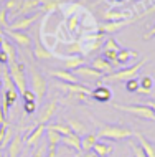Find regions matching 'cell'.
I'll return each mask as SVG.
<instances>
[{
    "mask_svg": "<svg viewBox=\"0 0 155 157\" xmlns=\"http://www.w3.org/2000/svg\"><path fill=\"white\" fill-rule=\"evenodd\" d=\"M134 136V131L127 126L120 124H102L99 127L98 137L101 139H111V141H124Z\"/></svg>",
    "mask_w": 155,
    "mask_h": 157,
    "instance_id": "1",
    "label": "cell"
},
{
    "mask_svg": "<svg viewBox=\"0 0 155 157\" xmlns=\"http://www.w3.org/2000/svg\"><path fill=\"white\" fill-rule=\"evenodd\" d=\"M147 61H149L147 58H144V60L137 61L135 65H132V66H127V68H124V70H119V71H114V73H111L107 76H102V81L104 83H119V81H129V79H132V78H137L139 70Z\"/></svg>",
    "mask_w": 155,
    "mask_h": 157,
    "instance_id": "2",
    "label": "cell"
},
{
    "mask_svg": "<svg viewBox=\"0 0 155 157\" xmlns=\"http://www.w3.org/2000/svg\"><path fill=\"white\" fill-rule=\"evenodd\" d=\"M30 84H31V91L36 94V103L41 104L43 99L46 98V91H48V81L40 71H36L35 68L30 70Z\"/></svg>",
    "mask_w": 155,
    "mask_h": 157,
    "instance_id": "3",
    "label": "cell"
},
{
    "mask_svg": "<svg viewBox=\"0 0 155 157\" xmlns=\"http://www.w3.org/2000/svg\"><path fill=\"white\" fill-rule=\"evenodd\" d=\"M112 106H114L116 109H119V111L134 114V116L140 117V119L155 121V111L150 108L149 104H132V106H127V104H112Z\"/></svg>",
    "mask_w": 155,
    "mask_h": 157,
    "instance_id": "4",
    "label": "cell"
},
{
    "mask_svg": "<svg viewBox=\"0 0 155 157\" xmlns=\"http://www.w3.org/2000/svg\"><path fill=\"white\" fill-rule=\"evenodd\" d=\"M8 70H10L12 79L15 83V88L18 91V94L22 96L27 91V76H25V65L23 63H8Z\"/></svg>",
    "mask_w": 155,
    "mask_h": 157,
    "instance_id": "5",
    "label": "cell"
},
{
    "mask_svg": "<svg viewBox=\"0 0 155 157\" xmlns=\"http://www.w3.org/2000/svg\"><path fill=\"white\" fill-rule=\"evenodd\" d=\"M5 33H7V36H10L18 46L33 50V40L28 33H25L22 30H10V28H5Z\"/></svg>",
    "mask_w": 155,
    "mask_h": 157,
    "instance_id": "6",
    "label": "cell"
},
{
    "mask_svg": "<svg viewBox=\"0 0 155 157\" xmlns=\"http://www.w3.org/2000/svg\"><path fill=\"white\" fill-rule=\"evenodd\" d=\"M40 18V13H33V15H27V17H20V18H15L13 22L8 23V28L10 30H22L25 32V28L31 27L36 20Z\"/></svg>",
    "mask_w": 155,
    "mask_h": 157,
    "instance_id": "7",
    "label": "cell"
},
{
    "mask_svg": "<svg viewBox=\"0 0 155 157\" xmlns=\"http://www.w3.org/2000/svg\"><path fill=\"white\" fill-rule=\"evenodd\" d=\"M135 18H127V20H117V22H106L99 27V33H116L122 30L124 27L131 25Z\"/></svg>",
    "mask_w": 155,
    "mask_h": 157,
    "instance_id": "8",
    "label": "cell"
},
{
    "mask_svg": "<svg viewBox=\"0 0 155 157\" xmlns=\"http://www.w3.org/2000/svg\"><path fill=\"white\" fill-rule=\"evenodd\" d=\"M56 109H58V103L56 101H48L46 104L43 106V109H41V113H40V117H38V124H45L46 126L50 119L54 116V113H56Z\"/></svg>",
    "mask_w": 155,
    "mask_h": 157,
    "instance_id": "9",
    "label": "cell"
},
{
    "mask_svg": "<svg viewBox=\"0 0 155 157\" xmlns=\"http://www.w3.org/2000/svg\"><path fill=\"white\" fill-rule=\"evenodd\" d=\"M41 3H43V0H23L22 7H20V10L13 15V18L18 17V15L20 17H27V15H30L31 12H36L38 8H41Z\"/></svg>",
    "mask_w": 155,
    "mask_h": 157,
    "instance_id": "10",
    "label": "cell"
},
{
    "mask_svg": "<svg viewBox=\"0 0 155 157\" xmlns=\"http://www.w3.org/2000/svg\"><path fill=\"white\" fill-rule=\"evenodd\" d=\"M91 66H93L94 70H98L102 76H107V75L114 73V66H112L104 56H96L93 60V63H91Z\"/></svg>",
    "mask_w": 155,
    "mask_h": 157,
    "instance_id": "11",
    "label": "cell"
},
{
    "mask_svg": "<svg viewBox=\"0 0 155 157\" xmlns=\"http://www.w3.org/2000/svg\"><path fill=\"white\" fill-rule=\"evenodd\" d=\"M74 75L79 76V78H84V79H102V75L99 73L98 70H94L93 66H87L83 65L74 70Z\"/></svg>",
    "mask_w": 155,
    "mask_h": 157,
    "instance_id": "12",
    "label": "cell"
},
{
    "mask_svg": "<svg viewBox=\"0 0 155 157\" xmlns=\"http://www.w3.org/2000/svg\"><path fill=\"white\" fill-rule=\"evenodd\" d=\"M58 88H61L63 91H66V93H71V94H91V91L89 88H86V86H83V84H79V83H60L58 84Z\"/></svg>",
    "mask_w": 155,
    "mask_h": 157,
    "instance_id": "13",
    "label": "cell"
},
{
    "mask_svg": "<svg viewBox=\"0 0 155 157\" xmlns=\"http://www.w3.org/2000/svg\"><path fill=\"white\" fill-rule=\"evenodd\" d=\"M45 131H46V126H45V124H38V126H36L35 129L31 131V134L27 136V139H25L27 147H35L36 144L41 141V137L45 136Z\"/></svg>",
    "mask_w": 155,
    "mask_h": 157,
    "instance_id": "14",
    "label": "cell"
},
{
    "mask_svg": "<svg viewBox=\"0 0 155 157\" xmlns=\"http://www.w3.org/2000/svg\"><path fill=\"white\" fill-rule=\"evenodd\" d=\"M23 149V137L20 134H15L10 144L7 146V155L8 157H18Z\"/></svg>",
    "mask_w": 155,
    "mask_h": 157,
    "instance_id": "15",
    "label": "cell"
},
{
    "mask_svg": "<svg viewBox=\"0 0 155 157\" xmlns=\"http://www.w3.org/2000/svg\"><path fill=\"white\" fill-rule=\"evenodd\" d=\"M86 65V58L83 55H73V56L63 58V70H76V68Z\"/></svg>",
    "mask_w": 155,
    "mask_h": 157,
    "instance_id": "16",
    "label": "cell"
},
{
    "mask_svg": "<svg viewBox=\"0 0 155 157\" xmlns=\"http://www.w3.org/2000/svg\"><path fill=\"white\" fill-rule=\"evenodd\" d=\"M33 56H35L36 60H51L54 55L50 52L48 48H45V46L41 45V41L36 38L35 43H33Z\"/></svg>",
    "mask_w": 155,
    "mask_h": 157,
    "instance_id": "17",
    "label": "cell"
},
{
    "mask_svg": "<svg viewBox=\"0 0 155 157\" xmlns=\"http://www.w3.org/2000/svg\"><path fill=\"white\" fill-rule=\"evenodd\" d=\"M134 134H135L137 141H139V144H140L142 149H144V152L147 154V157H155V144H153V142H150L144 134L139 132V131H135Z\"/></svg>",
    "mask_w": 155,
    "mask_h": 157,
    "instance_id": "18",
    "label": "cell"
},
{
    "mask_svg": "<svg viewBox=\"0 0 155 157\" xmlns=\"http://www.w3.org/2000/svg\"><path fill=\"white\" fill-rule=\"evenodd\" d=\"M61 144L65 147H69V149H73V151H78V152H81V137H79L78 134H69V136H63L61 137Z\"/></svg>",
    "mask_w": 155,
    "mask_h": 157,
    "instance_id": "19",
    "label": "cell"
},
{
    "mask_svg": "<svg viewBox=\"0 0 155 157\" xmlns=\"http://www.w3.org/2000/svg\"><path fill=\"white\" fill-rule=\"evenodd\" d=\"M50 75L53 78H58L63 83H78V79H79L76 78V75L69 73L68 70H53V71H50Z\"/></svg>",
    "mask_w": 155,
    "mask_h": 157,
    "instance_id": "20",
    "label": "cell"
},
{
    "mask_svg": "<svg viewBox=\"0 0 155 157\" xmlns=\"http://www.w3.org/2000/svg\"><path fill=\"white\" fill-rule=\"evenodd\" d=\"M66 124L69 126V129L73 131L74 134H78V136H86L87 134V126L84 124V122H81L79 119L68 117V119H66Z\"/></svg>",
    "mask_w": 155,
    "mask_h": 157,
    "instance_id": "21",
    "label": "cell"
},
{
    "mask_svg": "<svg viewBox=\"0 0 155 157\" xmlns=\"http://www.w3.org/2000/svg\"><path fill=\"white\" fill-rule=\"evenodd\" d=\"M17 98H18V91L17 90H5V93H3V99H2V109H3L5 114H7L8 109H10V106L15 104Z\"/></svg>",
    "mask_w": 155,
    "mask_h": 157,
    "instance_id": "22",
    "label": "cell"
},
{
    "mask_svg": "<svg viewBox=\"0 0 155 157\" xmlns=\"http://www.w3.org/2000/svg\"><path fill=\"white\" fill-rule=\"evenodd\" d=\"M0 78H2V83H3V90H17L13 79H12L10 70H8L7 65L0 66Z\"/></svg>",
    "mask_w": 155,
    "mask_h": 157,
    "instance_id": "23",
    "label": "cell"
},
{
    "mask_svg": "<svg viewBox=\"0 0 155 157\" xmlns=\"http://www.w3.org/2000/svg\"><path fill=\"white\" fill-rule=\"evenodd\" d=\"M112 144H109V142H104V141H98L94 144V147H93V151L98 154L99 157H109L112 154Z\"/></svg>",
    "mask_w": 155,
    "mask_h": 157,
    "instance_id": "24",
    "label": "cell"
},
{
    "mask_svg": "<svg viewBox=\"0 0 155 157\" xmlns=\"http://www.w3.org/2000/svg\"><path fill=\"white\" fill-rule=\"evenodd\" d=\"M127 18H131V12L109 10L104 13V20H107V22H117V20H127Z\"/></svg>",
    "mask_w": 155,
    "mask_h": 157,
    "instance_id": "25",
    "label": "cell"
},
{
    "mask_svg": "<svg viewBox=\"0 0 155 157\" xmlns=\"http://www.w3.org/2000/svg\"><path fill=\"white\" fill-rule=\"evenodd\" d=\"M46 129L56 131V132H58V134H61V136H69V134H73V131L69 129V126L66 124L65 121H58V122H50V124H46Z\"/></svg>",
    "mask_w": 155,
    "mask_h": 157,
    "instance_id": "26",
    "label": "cell"
},
{
    "mask_svg": "<svg viewBox=\"0 0 155 157\" xmlns=\"http://www.w3.org/2000/svg\"><path fill=\"white\" fill-rule=\"evenodd\" d=\"M0 50H2L3 53H7L8 56V63H15L17 61V52H15V46L10 43V41L7 40V38H3V41L0 43Z\"/></svg>",
    "mask_w": 155,
    "mask_h": 157,
    "instance_id": "27",
    "label": "cell"
},
{
    "mask_svg": "<svg viewBox=\"0 0 155 157\" xmlns=\"http://www.w3.org/2000/svg\"><path fill=\"white\" fill-rule=\"evenodd\" d=\"M91 98H94L96 101H99V103H106V101L111 99V91H109L106 86H99L91 93Z\"/></svg>",
    "mask_w": 155,
    "mask_h": 157,
    "instance_id": "28",
    "label": "cell"
},
{
    "mask_svg": "<svg viewBox=\"0 0 155 157\" xmlns=\"http://www.w3.org/2000/svg\"><path fill=\"white\" fill-rule=\"evenodd\" d=\"M96 142H98V136L93 134V132H87L86 136H83V139H81V149L84 152L93 151V147H94Z\"/></svg>",
    "mask_w": 155,
    "mask_h": 157,
    "instance_id": "29",
    "label": "cell"
},
{
    "mask_svg": "<svg viewBox=\"0 0 155 157\" xmlns=\"http://www.w3.org/2000/svg\"><path fill=\"white\" fill-rule=\"evenodd\" d=\"M66 56H73V55H83V41H73V43H65L63 46Z\"/></svg>",
    "mask_w": 155,
    "mask_h": 157,
    "instance_id": "30",
    "label": "cell"
},
{
    "mask_svg": "<svg viewBox=\"0 0 155 157\" xmlns=\"http://www.w3.org/2000/svg\"><path fill=\"white\" fill-rule=\"evenodd\" d=\"M131 58H137V52H134V50H124V48H120V52L117 53V61H119L120 65L129 63V61H131Z\"/></svg>",
    "mask_w": 155,
    "mask_h": 157,
    "instance_id": "31",
    "label": "cell"
},
{
    "mask_svg": "<svg viewBox=\"0 0 155 157\" xmlns=\"http://www.w3.org/2000/svg\"><path fill=\"white\" fill-rule=\"evenodd\" d=\"M152 88H153V79L150 76H144V79H140V86L137 90V93H140V94H150Z\"/></svg>",
    "mask_w": 155,
    "mask_h": 157,
    "instance_id": "32",
    "label": "cell"
},
{
    "mask_svg": "<svg viewBox=\"0 0 155 157\" xmlns=\"http://www.w3.org/2000/svg\"><path fill=\"white\" fill-rule=\"evenodd\" d=\"M22 3H23V0H5V7L3 8L10 13V18H13V15L20 10Z\"/></svg>",
    "mask_w": 155,
    "mask_h": 157,
    "instance_id": "33",
    "label": "cell"
},
{
    "mask_svg": "<svg viewBox=\"0 0 155 157\" xmlns=\"http://www.w3.org/2000/svg\"><path fill=\"white\" fill-rule=\"evenodd\" d=\"M45 136L48 139V146H53V147H58L61 144V134H58L56 131H51V129H46L45 131Z\"/></svg>",
    "mask_w": 155,
    "mask_h": 157,
    "instance_id": "34",
    "label": "cell"
},
{
    "mask_svg": "<svg viewBox=\"0 0 155 157\" xmlns=\"http://www.w3.org/2000/svg\"><path fill=\"white\" fill-rule=\"evenodd\" d=\"M58 7H60V0H43L40 10L45 12V13H53V12L58 10Z\"/></svg>",
    "mask_w": 155,
    "mask_h": 157,
    "instance_id": "35",
    "label": "cell"
},
{
    "mask_svg": "<svg viewBox=\"0 0 155 157\" xmlns=\"http://www.w3.org/2000/svg\"><path fill=\"white\" fill-rule=\"evenodd\" d=\"M102 52H120V45L117 43L114 38H107V40L104 41Z\"/></svg>",
    "mask_w": 155,
    "mask_h": 157,
    "instance_id": "36",
    "label": "cell"
},
{
    "mask_svg": "<svg viewBox=\"0 0 155 157\" xmlns=\"http://www.w3.org/2000/svg\"><path fill=\"white\" fill-rule=\"evenodd\" d=\"M78 27H79V18H78V15L69 17V18H68V30H69L71 33H76V32H78Z\"/></svg>",
    "mask_w": 155,
    "mask_h": 157,
    "instance_id": "37",
    "label": "cell"
},
{
    "mask_svg": "<svg viewBox=\"0 0 155 157\" xmlns=\"http://www.w3.org/2000/svg\"><path fill=\"white\" fill-rule=\"evenodd\" d=\"M131 149H132L134 157H147V154L144 152V149L140 147L139 142H131Z\"/></svg>",
    "mask_w": 155,
    "mask_h": 157,
    "instance_id": "38",
    "label": "cell"
},
{
    "mask_svg": "<svg viewBox=\"0 0 155 157\" xmlns=\"http://www.w3.org/2000/svg\"><path fill=\"white\" fill-rule=\"evenodd\" d=\"M79 8H81V5H79V3H69V5L63 7V10H65V15H68V18H69V17L76 15L74 12H78Z\"/></svg>",
    "mask_w": 155,
    "mask_h": 157,
    "instance_id": "39",
    "label": "cell"
},
{
    "mask_svg": "<svg viewBox=\"0 0 155 157\" xmlns=\"http://www.w3.org/2000/svg\"><path fill=\"white\" fill-rule=\"evenodd\" d=\"M139 86H140V81L137 78H132V79H129V81H125V88H127V91L137 93Z\"/></svg>",
    "mask_w": 155,
    "mask_h": 157,
    "instance_id": "40",
    "label": "cell"
},
{
    "mask_svg": "<svg viewBox=\"0 0 155 157\" xmlns=\"http://www.w3.org/2000/svg\"><path fill=\"white\" fill-rule=\"evenodd\" d=\"M0 27H2V30L8 28V12L5 8H0Z\"/></svg>",
    "mask_w": 155,
    "mask_h": 157,
    "instance_id": "41",
    "label": "cell"
},
{
    "mask_svg": "<svg viewBox=\"0 0 155 157\" xmlns=\"http://www.w3.org/2000/svg\"><path fill=\"white\" fill-rule=\"evenodd\" d=\"M46 152H48V144H40V147L33 152L31 157H46Z\"/></svg>",
    "mask_w": 155,
    "mask_h": 157,
    "instance_id": "42",
    "label": "cell"
},
{
    "mask_svg": "<svg viewBox=\"0 0 155 157\" xmlns=\"http://www.w3.org/2000/svg\"><path fill=\"white\" fill-rule=\"evenodd\" d=\"M36 101H25V113L27 114H33L36 109Z\"/></svg>",
    "mask_w": 155,
    "mask_h": 157,
    "instance_id": "43",
    "label": "cell"
},
{
    "mask_svg": "<svg viewBox=\"0 0 155 157\" xmlns=\"http://www.w3.org/2000/svg\"><path fill=\"white\" fill-rule=\"evenodd\" d=\"M12 139H13V137H12V129L8 127V129H7V132H5V137H3V142H2V149H5V147L8 146V144H10Z\"/></svg>",
    "mask_w": 155,
    "mask_h": 157,
    "instance_id": "44",
    "label": "cell"
},
{
    "mask_svg": "<svg viewBox=\"0 0 155 157\" xmlns=\"http://www.w3.org/2000/svg\"><path fill=\"white\" fill-rule=\"evenodd\" d=\"M22 98H23V101H36V94L33 91H28V90L22 94Z\"/></svg>",
    "mask_w": 155,
    "mask_h": 157,
    "instance_id": "45",
    "label": "cell"
},
{
    "mask_svg": "<svg viewBox=\"0 0 155 157\" xmlns=\"http://www.w3.org/2000/svg\"><path fill=\"white\" fill-rule=\"evenodd\" d=\"M7 129H8V124H5V126L0 127V149H2V142H3V137H5Z\"/></svg>",
    "mask_w": 155,
    "mask_h": 157,
    "instance_id": "46",
    "label": "cell"
},
{
    "mask_svg": "<svg viewBox=\"0 0 155 157\" xmlns=\"http://www.w3.org/2000/svg\"><path fill=\"white\" fill-rule=\"evenodd\" d=\"M46 157H58V151H56V147H53V146H48Z\"/></svg>",
    "mask_w": 155,
    "mask_h": 157,
    "instance_id": "47",
    "label": "cell"
},
{
    "mask_svg": "<svg viewBox=\"0 0 155 157\" xmlns=\"http://www.w3.org/2000/svg\"><path fill=\"white\" fill-rule=\"evenodd\" d=\"M5 124H8V121L5 119V113H3L2 106H0V127H2V126H5Z\"/></svg>",
    "mask_w": 155,
    "mask_h": 157,
    "instance_id": "48",
    "label": "cell"
},
{
    "mask_svg": "<svg viewBox=\"0 0 155 157\" xmlns=\"http://www.w3.org/2000/svg\"><path fill=\"white\" fill-rule=\"evenodd\" d=\"M0 65H8V56H7V53L2 52V50H0Z\"/></svg>",
    "mask_w": 155,
    "mask_h": 157,
    "instance_id": "49",
    "label": "cell"
},
{
    "mask_svg": "<svg viewBox=\"0 0 155 157\" xmlns=\"http://www.w3.org/2000/svg\"><path fill=\"white\" fill-rule=\"evenodd\" d=\"M152 36H155V25L152 27V30H150V32L147 33V35H144V38H145V40H150Z\"/></svg>",
    "mask_w": 155,
    "mask_h": 157,
    "instance_id": "50",
    "label": "cell"
},
{
    "mask_svg": "<svg viewBox=\"0 0 155 157\" xmlns=\"http://www.w3.org/2000/svg\"><path fill=\"white\" fill-rule=\"evenodd\" d=\"M83 157H99L98 154H96V152L94 151H89V152H86V154L84 155H83Z\"/></svg>",
    "mask_w": 155,
    "mask_h": 157,
    "instance_id": "51",
    "label": "cell"
},
{
    "mask_svg": "<svg viewBox=\"0 0 155 157\" xmlns=\"http://www.w3.org/2000/svg\"><path fill=\"white\" fill-rule=\"evenodd\" d=\"M149 106H150V108H152L153 109V111H155V101H150V103H147Z\"/></svg>",
    "mask_w": 155,
    "mask_h": 157,
    "instance_id": "52",
    "label": "cell"
},
{
    "mask_svg": "<svg viewBox=\"0 0 155 157\" xmlns=\"http://www.w3.org/2000/svg\"><path fill=\"white\" fill-rule=\"evenodd\" d=\"M3 88V83H2V78H0V90Z\"/></svg>",
    "mask_w": 155,
    "mask_h": 157,
    "instance_id": "53",
    "label": "cell"
},
{
    "mask_svg": "<svg viewBox=\"0 0 155 157\" xmlns=\"http://www.w3.org/2000/svg\"><path fill=\"white\" fill-rule=\"evenodd\" d=\"M0 151H2V149H0ZM0 157H2V152H0Z\"/></svg>",
    "mask_w": 155,
    "mask_h": 157,
    "instance_id": "54",
    "label": "cell"
},
{
    "mask_svg": "<svg viewBox=\"0 0 155 157\" xmlns=\"http://www.w3.org/2000/svg\"><path fill=\"white\" fill-rule=\"evenodd\" d=\"M0 33H2V27H0Z\"/></svg>",
    "mask_w": 155,
    "mask_h": 157,
    "instance_id": "55",
    "label": "cell"
},
{
    "mask_svg": "<svg viewBox=\"0 0 155 157\" xmlns=\"http://www.w3.org/2000/svg\"><path fill=\"white\" fill-rule=\"evenodd\" d=\"M0 2H3V0H0Z\"/></svg>",
    "mask_w": 155,
    "mask_h": 157,
    "instance_id": "56",
    "label": "cell"
},
{
    "mask_svg": "<svg viewBox=\"0 0 155 157\" xmlns=\"http://www.w3.org/2000/svg\"><path fill=\"white\" fill-rule=\"evenodd\" d=\"M0 66H2V65H0Z\"/></svg>",
    "mask_w": 155,
    "mask_h": 157,
    "instance_id": "57",
    "label": "cell"
}]
</instances>
